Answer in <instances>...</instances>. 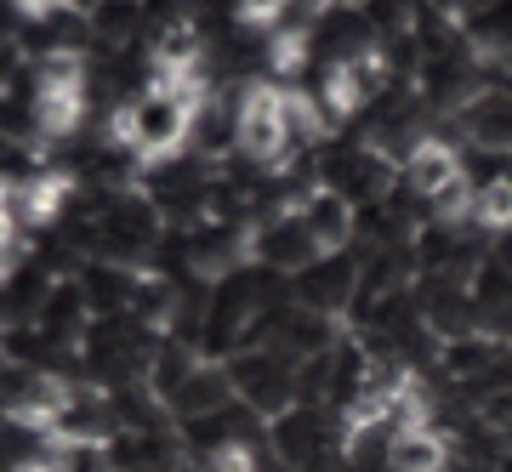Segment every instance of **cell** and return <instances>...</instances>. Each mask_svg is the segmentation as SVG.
Returning <instances> with one entry per match:
<instances>
[{
  "mask_svg": "<svg viewBox=\"0 0 512 472\" xmlns=\"http://www.w3.org/2000/svg\"><path fill=\"white\" fill-rule=\"evenodd\" d=\"M234 154L262 177H285L308 148L296 143L291 114H285V86L268 74L239 80V103H234Z\"/></svg>",
  "mask_w": 512,
  "mask_h": 472,
  "instance_id": "1",
  "label": "cell"
},
{
  "mask_svg": "<svg viewBox=\"0 0 512 472\" xmlns=\"http://www.w3.org/2000/svg\"><path fill=\"white\" fill-rule=\"evenodd\" d=\"M222 364H228L234 399L245 404L251 416L274 421V416H285L291 404H302V364H296L285 347L251 342V347H239L234 359H222Z\"/></svg>",
  "mask_w": 512,
  "mask_h": 472,
  "instance_id": "2",
  "label": "cell"
},
{
  "mask_svg": "<svg viewBox=\"0 0 512 472\" xmlns=\"http://www.w3.org/2000/svg\"><path fill=\"white\" fill-rule=\"evenodd\" d=\"M291 205L302 211L308 234L319 239L325 256H348L353 251V239H359V205H353L348 194H336L330 182H313V188L291 194Z\"/></svg>",
  "mask_w": 512,
  "mask_h": 472,
  "instance_id": "3",
  "label": "cell"
},
{
  "mask_svg": "<svg viewBox=\"0 0 512 472\" xmlns=\"http://www.w3.org/2000/svg\"><path fill=\"white\" fill-rule=\"evenodd\" d=\"M461 171H467V160H461V148L444 137V131H421L416 143L399 154V182L416 194L421 205L439 194L444 182H456Z\"/></svg>",
  "mask_w": 512,
  "mask_h": 472,
  "instance_id": "4",
  "label": "cell"
},
{
  "mask_svg": "<svg viewBox=\"0 0 512 472\" xmlns=\"http://www.w3.org/2000/svg\"><path fill=\"white\" fill-rule=\"evenodd\" d=\"M382 467L387 472H450L456 467V438L444 427H433V421L393 427L382 438Z\"/></svg>",
  "mask_w": 512,
  "mask_h": 472,
  "instance_id": "5",
  "label": "cell"
},
{
  "mask_svg": "<svg viewBox=\"0 0 512 472\" xmlns=\"http://www.w3.org/2000/svg\"><path fill=\"white\" fill-rule=\"evenodd\" d=\"M228 12L245 35H274L279 23L291 18V0H228Z\"/></svg>",
  "mask_w": 512,
  "mask_h": 472,
  "instance_id": "6",
  "label": "cell"
},
{
  "mask_svg": "<svg viewBox=\"0 0 512 472\" xmlns=\"http://www.w3.org/2000/svg\"><path fill=\"white\" fill-rule=\"evenodd\" d=\"M200 472H262V455L251 438H228L211 455H200Z\"/></svg>",
  "mask_w": 512,
  "mask_h": 472,
  "instance_id": "7",
  "label": "cell"
},
{
  "mask_svg": "<svg viewBox=\"0 0 512 472\" xmlns=\"http://www.w3.org/2000/svg\"><path fill=\"white\" fill-rule=\"evenodd\" d=\"M69 12H92V6H103V0H63Z\"/></svg>",
  "mask_w": 512,
  "mask_h": 472,
  "instance_id": "8",
  "label": "cell"
}]
</instances>
